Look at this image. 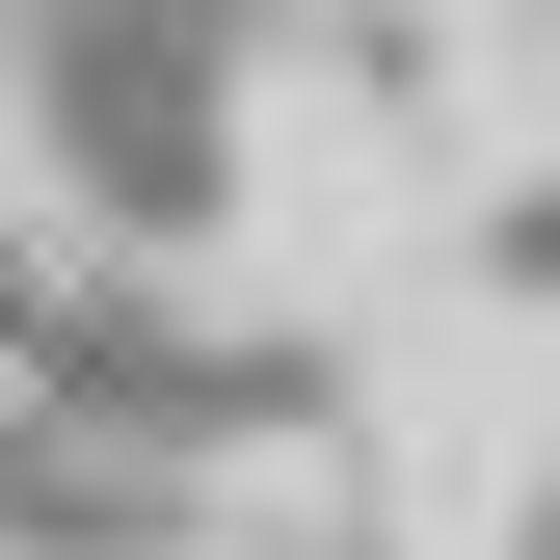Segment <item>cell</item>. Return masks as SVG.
<instances>
[{
	"label": "cell",
	"instance_id": "2",
	"mask_svg": "<svg viewBox=\"0 0 560 560\" xmlns=\"http://www.w3.org/2000/svg\"><path fill=\"white\" fill-rule=\"evenodd\" d=\"M480 267H508V294H560V187H508V214H480Z\"/></svg>",
	"mask_w": 560,
	"mask_h": 560
},
{
	"label": "cell",
	"instance_id": "1",
	"mask_svg": "<svg viewBox=\"0 0 560 560\" xmlns=\"http://www.w3.org/2000/svg\"><path fill=\"white\" fill-rule=\"evenodd\" d=\"M0 560H214V454H161L133 400L27 374L0 400Z\"/></svg>",
	"mask_w": 560,
	"mask_h": 560
}]
</instances>
